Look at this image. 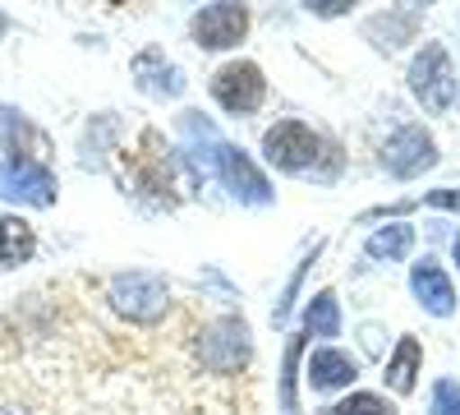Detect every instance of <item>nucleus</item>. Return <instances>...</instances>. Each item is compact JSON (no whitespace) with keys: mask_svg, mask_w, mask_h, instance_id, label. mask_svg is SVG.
<instances>
[{"mask_svg":"<svg viewBox=\"0 0 460 415\" xmlns=\"http://www.w3.org/2000/svg\"><path fill=\"white\" fill-rule=\"evenodd\" d=\"M180 134H184V153L189 162H194L199 176H217L221 190L244 203V208H267L272 203V185H267V176L253 167V158L244 153V148L226 143L212 121L203 116V111H184L180 116Z\"/></svg>","mask_w":460,"mask_h":415,"instance_id":"nucleus-1","label":"nucleus"},{"mask_svg":"<svg viewBox=\"0 0 460 415\" xmlns=\"http://www.w3.org/2000/svg\"><path fill=\"white\" fill-rule=\"evenodd\" d=\"M106 300H111V310L115 314H125L129 323H162L166 310H171V286L162 273H115L111 286H106Z\"/></svg>","mask_w":460,"mask_h":415,"instance_id":"nucleus-2","label":"nucleus"},{"mask_svg":"<svg viewBox=\"0 0 460 415\" xmlns=\"http://www.w3.org/2000/svg\"><path fill=\"white\" fill-rule=\"evenodd\" d=\"M323 153H327V143L304 121H277V125H267V134H262V158L272 162L277 171H286V176L318 171Z\"/></svg>","mask_w":460,"mask_h":415,"instance_id":"nucleus-3","label":"nucleus"},{"mask_svg":"<svg viewBox=\"0 0 460 415\" xmlns=\"http://www.w3.org/2000/svg\"><path fill=\"white\" fill-rule=\"evenodd\" d=\"M253 356V332L240 314H221L199 332V365L208 374H240Z\"/></svg>","mask_w":460,"mask_h":415,"instance_id":"nucleus-4","label":"nucleus"},{"mask_svg":"<svg viewBox=\"0 0 460 415\" xmlns=\"http://www.w3.org/2000/svg\"><path fill=\"white\" fill-rule=\"evenodd\" d=\"M410 93L429 116H447L456 106V65L442 42H424V51L410 60Z\"/></svg>","mask_w":460,"mask_h":415,"instance_id":"nucleus-5","label":"nucleus"},{"mask_svg":"<svg viewBox=\"0 0 460 415\" xmlns=\"http://www.w3.org/2000/svg\"><path fill=\"white\" fill-rule=\"evenodd\" d=\"M0 199L28 203V208H51L56 203V171L28 153L0 158Z\"/></svg>","mask_w":460,"mask_h":415,"instance_id":"nucleus-6","label":"nucleus"},{"mask_svg":"<svg viewBox=\"0 0 460 415\" xmlns=\"http://www.w3.org/2000/svg\"><path fill=\"white\" fill-rule=\"evenodd\" d=\"M212 97L226 116H253L267 102V79L253 60H230L212 74Z\"/></svg>","mask_w":460,"mask_h":415,"instance_id":"nucleus-7","label":"nucleus"},{"mask_svg":"<svg viewBox=\"0 0 460 415\" xmlns=\"http://www.w3.org/2000/svg\"><path fill=\"white\" fill-rule=\"evenodd\" d=\"M377 162L396 180H414V176H424V171L438 167V139L424 125H401L387 143H382Z\"/></svg>","mask_w":460,"mask_h":415,"instance_id":"nucleus-8","label":"nucleus"},{"mask_svg":"<svg viewBox=\"0 0 460 415\" xmlns=\"http://www.w3.org/2000/svg\"><path fill=\"white\" fill-rule=\"evenodd\" d=\"M189 32H194V47H203V51H230L244 42L249 10L244 5H203L189 19Z\"/></svg>","mask_w":460,"mask_h":415,"instance_id":"nucleus-9","label":"nucleus"},{"mask_svg":"<svg viewBox=\"0 0 460 415\" xmlns=\"http://www.w3.org/2000/svg\"><path fill=\"white\" fill-rule=\"evenodd\" d=\"M129 74H134V84H138V93H147V97H180L189 84H184V69L175 65V60H166V51L162 47H147V51H138L134 56V65H129Z\"/></svg>","mask_w":460,"mask_h":415,"instance_id":"nucleus-10","label":"nucleus"},{"mask_svg":"<svg viewBox=\"0 0 460 415\" xmlns=\"http://www.w3.org/2000/svg\"><path fill=\"white\" fill-rule=\"evenodd\" d=\"M410 291L433 319H451L456 314V286H451V277H447V268L438 258H419L414 263L410 268Z\"/></svg>","mask_w":460,"mask_h":415,"instance_id":"nucleus-11","label":"nucleus"},{"mask_svg":"<svg viewBox=\"0 0 460 415\" xmlns=\"http://www.w3.org/2000/svg\"><path fill=\"white\" fill-rule=\"evenodd\" d=\"M309 388L314 392H341V388H350L359 379V360L350 351H336V347H318L309 356Z\"/></svg>","mask_w":460,"mask_h":415,"instance_id":"nucleus-12","label":"nucleus"},{"mask_svg":"<svg viewBox=\"0 0 460 415\" xmlns=\"http://www.w3.org/2000/svg\"><path fill=\"white\" fill-rule=\"evenodd\" d=\"M419 23H424V14L419 10H387V14H373L368 23H364V37L377 47V51H401L405 42H414V32H419Z\"/></svg>","mask_w":460,"mask_h":415,"instance_id":"nucleus-13","label":"nucleus"},{"mask_svg":"<svg viewBox=\"0 0 460 415\" xmlns=\"http://www.w3.org/2000/svg\"><path fill=\"white\" fill-rule=\"evenodd\" d=\"M419 365H424V347H419V337H401L396 342V351L387 356V388L396 392V397H410L414 392V383H419Z\"/></svg>","mask_w":460,"mask_h":415,"instance_id":"nucleus-14","label":"nucleus"},{"mask_svg":"<svg viewBox=\"0 0 460 415\" xmlns=\"http://www.w3.org/2000/svg\"><path fill=\"white\" fill-rule=\"evenodd\" d=\"M37 254V236L23 217H0V273L5 268H19Z\"/></svg>","mask_w":460,"mask_h":415,"instance_id":"nucleus-15","label":"nucleus"},{"mask_svg":"<svg viewBox=\"0 0 460 415\" xmlns=\"http://www.w3.org/2000/svg\"><path fill=\"white\" fill-rule=\"evenodd\" d=\"M410 249H414V226H405V221L377 226V231L364 240V254H368L373 263H401Z\"/></svg>","mask_w":460,"mask_h":415,"instance_id":"nucleus-16","label":"nucleus"},{"mask_svg":"<svg viewBox=\"0 0 460 415\" xmlns=\"http://www.w3.org/2000/svg\"><path fill=\"white\" fill-rule=\"evenodd\" d=\"M304 332L309 337H341V300L336 291H318L304 305Z\"/></svg>","mask_w":460,"mask_h":415,"instance_id":"nucleus-17","label":"nucleus"},{"mask_svg":"<svg viewBox=\"0 0 460 415\" xmlns=\"http://www.w3.org/2000/svg\"><path fill=\"white\" fill-rule=\"evenodd\" d=\"M299 360H304V337H290L286 356H281V415H299V397H295Z\"/></svg>","mask_w":460,"mask_h":415,"instance_id":"nucleus-18","label":"nucleus"},{"mask_svg":"<svg viewBox=\"0 0 460 415\" xmlns=\"http://www.w3.org/2000/svg\"><path fill=\"white\" fill-rule=\"evenodd\" d=\"M323 415H396V406L387 397H377V392H350L345 401L327 406Z\"/></svg>","mask_w":460,"mask_h":415,"instance_id":"nucleus-19","label":"nucleus"},{"mask_svg":"<svg viewBox=\"0 0 460 415\" xmlns=\"http://www.w3.org/2000/svg\"><path fill=\"white\" fill-rule=\"evenodd\" d=\"M429 415H460V383H456V379H438V383H433Z\"/></svg>","mask_w":460,"mask_h":415,"instance_id":"nucleus-20","label":"nucleus"},{"mask_svg":"<svg viewBox=\"0 0 460 415\" xmlns=\"http://www.w3.org/2000/svg\"><path fill=\"white\" fill-rule=\"evenodd\" d=\"M429 208H447V212H460V190H429L424 194Z\"/></svg>","mask_w":460,"mask_h":415,"instance_id":"nucleus-21","label":"nucleus"},{"mask_svg":"<svg viewBox=\"0 0 460 415\" xmlns=\"http://www.w3.org/2000/svg\"><path fill=\"white\" fill-rule=\"evenodd\" d=\"M350 5L345 0H318V5H309V14H318V19H336V14H345Z\"/></svg>","mask_w":460,"mask_h":415,"instance_id":"nucleus-22","label":"nucleus"},{"mask_svg":"<svg viewBox=\"0 0 460 415\" xmlns=\"http://www.w3.org/2000/svg\"><path fill=\"white\" fill-rule=\"evenodd\" d=\"M451 254H456V263H460V236H456V245H451Z\"/></svg>","mask_w":460,"mask_h":415,"instance_id":"nucleus-23","label":"nucleus"},{"mask_svg":"<svg viewBox=\"0 0 460 415\" xmlns=\"http://www.w3.org/2000/svg\"><path fill=\"white\" fill-rule=\"evenodd\" d=\"M0 415H23V410H14V406H5V410H0Z\"/></svg>","mask_w":460,"mask_h":415,"instance_id":"nucleus-24","label":"nucleus"},{"mask_svg":"<svg viewBox=\"0 0 460 415\" xmlns=\"http://www.w3.org/2000/svg\"><path fill=\"white\" fill-rule=\"evenodd\" d=\"M5 28H10V19H5V14H0V32H5Z\"/></svg>","mask_w":460,"mask_h":415,"instance_id":"nucleus-25","label":"nucleus"}]
</instances>
